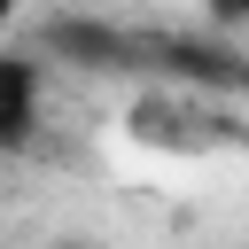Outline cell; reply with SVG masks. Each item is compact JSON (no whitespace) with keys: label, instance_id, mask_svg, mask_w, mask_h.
Listing matches in <instances>:
<instances>
[{"label":"cell","instance_id":"obj_2","mask_svg":"<svg viewBox=\"0 0 249 249\" xmlns=\"http://www.w3.org/2000/svg\"><path fill=\"white\" fill-rule=\"evenodd\" d=\"M195 16H210V23H249V0H187Z\"/></svg>","mask_w":249,"mask_h":249},{"label":"cell","instance_id":"obj_1","mask_svg":"<svg viewBox=\"0 0 249 249\" xmlns=\"http://www.w3.org/2000/svg\"><path fill=\"white\" fill-rule=\"evenodd\" d=\"M47 124V70L8 39L0 47V156H23Z\"/></svg>","mask_w":249,"mask_h":249},{"label":"cell","instance_id":"obj_4","mask_svg":"<svg viewBox=\"0 0 249 249\" xmlns=\"http://www.w3.org/2000/svg\"><path fill=\"white\" fill-rule=\"evenodd\" d=\"M47 249H93V241H47Z\"/></svg>","mask_w":249,"mask_h":249},{"label":"cell","instance_id":"obj_3","mask_svg":"<svg viewBox=\"0 0 249 249\" xmlns=\"http://www.w3.org/2000/svg\"><path fill=\"white\" fill-rule=\"evenodd\" d=\"M23 8H31V0H0V47L16 39V23H23Z\"/></svg>","mask_w":249,"mask_h":249}]
</instances>
